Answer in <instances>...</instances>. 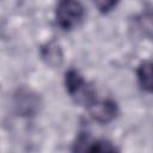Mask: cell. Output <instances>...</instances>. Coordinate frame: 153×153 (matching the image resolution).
Instances as JSON below:
<instances>
[{"label":"cell","instance_id":"6da1fadb","mask_svg":"<svg viewBox=\"0 0 153 153\" xmlns=\"http://www.w3.org/2000/svg\"><path fill=\"white\" fill-rule=\"evenodd\" d=\"M65 87L69 97L78 105L88 108L92 103L97 100L96 88L87 82L82 75L75 71L69 69L65 74Z\"/></svg>","mask_w":153,"mask_h":153},{"label":"cell","instance_id":"7a4b0ae2","mask_svg":"<svg viewBox=\"0 0 153 153\" xmlns=\"http://www.w3.org/2000/svg\"><path fill=\"white\" fill-rule=\"evenodd\" d=\"M55 17L62 30L71 31L82 22L85 8L78 0H57Z\"/></svg>","mask_w":153,"mask_h":153},{"label":"cell","instance_id":"3957f363","mask_svg":"<svg viewBox=\"0 0 153 153\" xmlns=\"http://www.w3.org/2000/svg\"><path fill=\"white\" fill-rule=\"evenodd\" d=\"M87 110L90 116L94 121L102 124H106L111 122L112 120L116 118L118 114V106L116 102H114L112 99H103V100L97 99L87 108Z\"/></svg>","mask_w":153,"mask_h":153},{"label":"cell","instance_id":"277c9868","mask_svg":"<svg viewBox=\"0 0 153 153\" xmlns=\"http://www.w3.org/2000/svg\"><path fill=\"white\" fill-rule=\"evenodd\" d=\"M72 149L74 152H98V153L118 151L110 141H106V140H92L90 137V135H87V133L79 134V136L75 140Z\"/></svg>","mask_w":153,"mask_h":153},{"label":"cell","instance_id":"5b68a950","mask_svg":"<svg viewBox=\"0 0 153 153\" xmlns=\"http://www.w3.org/2000/svg\"><path fill=\"white\" fill-rule=\"evenodd\" d=\"M39 104V97L29 90H19L14 97V106L23 116H33L38 111Z\"/></svg>","mask_w":153,"mask_h":153},{"label":"cell","instance_id":"8992f818","mask_svg":"<svg viewBox=\"0 0 153 153\" xmlns=\"http://www.w3.org/2000/svg\"><path fill=\"white\" fill-rule=\"evenodd\" d=\"M39 54L44 63L51 68H59L63 62L62 48L55 39H50L44 43L39 49Z\"/></svg>","mask_w":153,"mask_h":153},{"label":"cell","instance_id":"52a82bcc","mask_svg":"<svg viewBox=\"0 0 153 153\" xmlns=\"http://www.w3.org/2000/svg\"><path fill=\"white\" fill-rule=\"evenodd\" d=\"M137 81L140 87L151 93L152 92V63L151 61H143L140 63L136 71Z\"/></svg>","mask_w":153,"mask_h":153},{"label":"cell","instance_id":"ba28073f","mask_svg":"<svg viewBox=\"0 0 153 153\" xmlns=\"http://www.w3.org/2000/svg\"><path fill=\"white\" fill-rule=\"evenodd\" d=\"M92 1L97 6L98 11L100 13H104V14L112 11L118 4V0H92Z\"/></svg>","mask_w":153,"mask_h":153}]
</instances>
